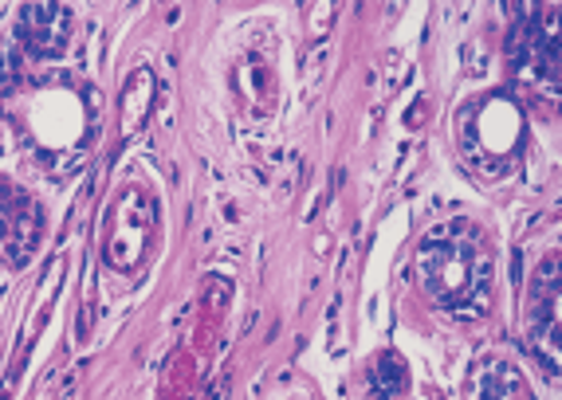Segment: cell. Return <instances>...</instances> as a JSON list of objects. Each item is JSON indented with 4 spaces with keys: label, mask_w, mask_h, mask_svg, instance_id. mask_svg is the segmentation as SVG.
<instances>
[{
    "label": "cell",
    "mask_w": 562,
    "mask_h": 400,
    "mask_svg": "<svg viewBox=\"0 0 562 400\" xmlns=\"http://www.w3.org/2000/svg\"><path fill=\"white\" fill-rule=\"evenodd\" d=\"M417 283L449 315H484L496 287V255L484 228L472 220L437 224L417 248Z\"/></svg>",
    "instance_id": "6da1fadb"
},
{
    "label": "cell",
    "mask_w": 562,
    "mask_h": 400,
    "mask_svg": "<svg viewBox=\"0 0 562 400\" xmlns=\"http://www.w3.org/2000/svg\"><path fill=\"white\" fill-rule=\"evenodd\" d=\"M154 232H158V208L142 188H126L114 201L111 216H106V236L103 252L106 263L119 271H134L154 248Z\"/></svg>",
    "instance_id": "7a4b0ae2"
},
{
    "label": "cell",
    "mask_w": 562,
    "mask_h": 400,
    "mask_svg": "<svg viewBox=\"0 0 562 400\" xmlns=\"http://www.w3.org/2000/svg\"><path fill=\"white\" fill-rule=\"evenodd\" d=\"M559 255H547L531 275L524 307V330L531 354L547 365V373H559V338H562V315H559Z\"/></svg>",
    "instance_id": "3957f363"
},
{
    "label": "cell",
    "mask_w": 562,
    "mask_h": 400,
    "mask_svg": "<svg viewBox=\"0 0 562 400\" xmlns=\"http://www.w3.org/2000/svg\"><path fill=\"white\" fill-rule=\"evenodd\" d=\"M40 236H44V213L36 196L0 181V260L12 267L29 263L40 248Z\"/></svg>",
    "instance_id": "277c9868"
},
{
    "label": "cell",
    "mask_w": 562,
    "mask_h": 400,
    "mask_svg": "<svg viewBox=\"0 0 562 400\" xmlns=\"http://www.w3.org/2000/svg\"><path fill=\"white\" fill-rule=\"evenodd\" d=\"M554 16L559 12L547 9L543 24H524L516 32V44H512V64L524 83L543 87L547 94L559 91V28H554Z\"/></svg>",
    "instance_id": "5b68a950"
},
{
    "label": "cell",
    "mask_w": 562,
    "mask_h": 400,
    "mask_svg": "<svg viewBox=\"0 0 562 400\" xmlns=\"http://www.w3.org/2000/svg\"><path fill=\"white\" fill-rule=\"evenodd\" d=\"M67 36H71V12L67 9H59V4L20 9V39H24V52H32L36 59L64 56Z\"/></svg>",
    "instance_id": "8992f818"
},
{
    "label": "cell",
    "mask_w": 562,
    "mask_h": 400,
    "mask_svg": "<svg viewBox=\"0 0 562 400\" xmlns=\"http://www.w3.org/2000/svg\"><path fill=\"white\" fill-rule=\"evenodd\" d=\"M519 138H524V122H519V111L507 99H487L476 114V146L469 153H496V158H507L516 153Z\"/></svg>",
    "instance_id": "52a82bcc"
},
{
    "label": "cell",
    "mask_w": 562,
    "mask_h": 400,
    "mask_svg": "<svg viewBox=\"0 0 562 400\" xmlns=\"http://www.w3.org/2000/svg\"><path fill=\"white\" fill-rule=\"evenodd\" d=\"M472 400H531L524 373L512 362H487L480 365V373L469 381Z\"/></svg>",
    "instance_id": "ba28073f"
}]
</instances>
